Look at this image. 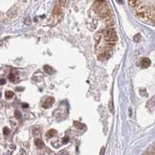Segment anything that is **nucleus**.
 Masks as SVG:
<instances>
[{"instance_id": "f257e3e1", "label": "nucleus", "mask_w": 155, "mask_h": 155, "mask_svg": "<svg viewBox=\"0 0 155 155\" xmlns=\"http://www.w3.org/2000/svg\"><path fill=\"white\" fill-rule=\"evenodd\" d=\"M129 4L138 18L155 24V0H129Z\"/></svg>"}, {"instance_id": "4468645a", "label": "nucleus", "mask_w": 155, "mask_h": 155, "mask_svg": "<svg viewBox=\"0 0 155 155\" xmlns=\"http://www.w3.org/2000/svg\"><path fill=\"white\" fill-rule=\"evenodd\" d=\"M75 126L78 129H84L85 128V125H84V124L78 123V122H75Z\"/></svg>"}, {"instance_id": "0eeeda50", "label": "nucleus", "mask_w": 155, "mask_h": 155, "mask_svg": "<svg viewBox=\"0 0 155 155\" xmlns=\"http://www.w3.org/2000/svg\"><path fill=\"white\" fill-rule=\"evenodd\" d=\"M44 70L46 73L48 74V75H52L53 72H54V69L49 65H45L44 67Z\"/></svg>"}, {"instance_id": "dca6fc26", "label": "nucleus", "mask_w": 155, "mask_h": 155, "mask_svg": "<svg viewBox=\"0 0 155 155\" xmlns=\"http://www.w3.org/2000/svg\"><path fill=\"white\" fill-rule=\"evenodd\" d=\"M15 115H16V116L17 118H21V114H20V113L19 111H16V113H15Z\"/></svg>"}, {"instance_id": "9b49d317", "label": "nucleus", "mask_w": 155, "mask_h": 155, "mask_svg": "<svg viewBox=\"0 0 155 155\" xmlns=\"http://www.w3.org/2000/svg\"><path fill=\"white\" fill-rule=\"evenodd\" d=\"M106 23L107 26H113L114 25V20H113V18H112V17H110V18H108L106 20Z\"/></svg>"}, {"instance_id": "f03ea898", "label": "nucleus", "mask_w": 155, "mask_h": 155, "mask_svg": "<svg viewBox=\"0 0 155 155\" xmlns=\"http://www.w3.org/2000/svg\"><path fill=\"white\" fill-rule=\"evenodd\" d=\"M95 9L96 11L98 12V15L102 18H106L110 17V9L109 8L108 5L104 2H95Z\"/></svg>"}, {"instance_id": "1a4fd4ad", "label": "nucleus", "mask_w": 155, "mask_h": 155, "mask_svg": "<svg viewBox=\"0 0 155 155\" xmlns=\"http://www.w3.org/2000/svg\"><path fill=\"white\" fill-rule=\"evenodd\" d=\"M56 133H57V132H56L55 129H50L47 133V134H46V136H47V137H48V138H50V137L54 136Z\"/></svg>"}, {"instance_id": "a211bd4d", "label": "nucleus", "mask_w": 155, "mask_h": 155, "mask_svg": "<svg viewBox=\"0 0 155 155\" xmlns=\"http://www.w3.org/2000/svg\"><path fill=\"white\" fill-rule=\"evenodd\" d=\"M68 140H69V138H68V136H66V137H64V139H63V143H64V144H65V143H68Z\"/></svg>"}, {"instance_id": "7ed1b4c3", "label": "nucleus", "mask_w": 155, "mask_h": 155, "mask_svg": "<svg viewBox=\"0 0 155 155\" xmlns=\"http://www.w3.org/2000/svg\"><path fill=\"white\" fill-rule=\"evenodd\" d=\"M104 35H105V37H106L105 40L106 42L115 43L116 40H117V37H116V31L114 29L110 28V29H108L107 30H106Z\"/></svg>"}, {"instance_id": "423d86ee", "label": "nucleus", "mask_w": 155, "mask_h": 155, "mask_svg": "<svg viewBox=\"0 0 155 155\" xmlns=\"http://www.w3.org/2000/svg\"><path fill=\"white\" fill-rule=\"evenodd\" d=\"M110 57V54L107 53V52H105V51L102 52L101 54H99L98 55V58L100 60H107Z\"/></svg>"}, {"instance_id": "9d476101", "label": "nucleus", "mask_w": 155, "mask_h": 155, "mask_svg": "<svg viewBox=\"0 0 155 155\" xmlns=\"http://www.w3.org/2000/svg\"><path fill=\"white\" fill-rule=\"evenodd\" d=\"M61 12V9H60V7L59 6H56L54 9V13L56 16H59Z\"/></svg>"}, {"instance_id": "6ab92c4d", "label": "nucleus", "mask_w": 155, "mask_h": 155, "mask_svg": "<svg viewBox=\"0 0 155 155\" xmlns=\"http://www.w3.org/2000/svg\"><path fill=\"white\" fill-rule=\"evenodd\" d=\"M109 108L110 109V111H111V112H113V102H112V101L110 102V105L109 104Z\"/></svg>"}, {"instance_id": "f3484780", "label": "nucleus", "mask_w": 155, "mask_h": 155, "mask_svg": "<svg viewBox=\"0 0 155 155\" xmlns=\"http://www.w3.org/2000/svg\"><path fill=\"white\" fill-rule=\"evenodd\" d=\"M5 84H6V80H5L4 78H2V79H0V85H5Z\"/></svg>"}, {"instance_id": "4be33fe9", "label": "nucleus", "mask_w": 155, "mask_h": 155, "mask_svg": "<svg viewBox=\"0 0 155 155\" xmlns=\"http://www.w3.org/2000/svg\"><path fill=\"white\" fill-rule=\"evenodd\" d=\"M96 2H106L105 0H96Z\"/></svg>"}, {"instance_id": "ddd939ff", "label": "nucleus", "mask_w": 155, "mask_h": 155, "mask_svg": "<svg viewBox=\"0 0 155 155\" xmlns=\"http://www.w3.org/2000/svg\"><path fill=\"white\" fill-rule=\"evenodd\" d=\"M8 78H9V80L10 81V82H14L15 80H16V76H15L13 74H9V76H8Z\"/></svg>"}, {"instance_id": "20e7f679", "label": "nucleus", "mask_w": 155, "mask_h": 155, "mask_svg": "<svg viewBox=\"0 0 155 155\" xmlns=\"http://www.w3.org/2000/svg\"><path fill=\"white\" fill-rule=\"evenodd\" d=\"M151 65V60L147 57H144L140 60V66L143 68H147Z\"/></svg>"}, {"instance_id": "39448f33", "label": "nucleus", "mask_w": 155, "mask_h": 155, "mask_svg": "<svg viewBox=\"0 0 155 155\" xmlns=\"http://www.w3.org/2000/svg\"><path fill=\"white\" fill-rule=\"evenodd\" d=\"M54 102V99L53 98H51V97L47 98V99L44 101V102L43 103V107H44V108H49V107H50V106L53 105Z\"/></svg>"}, {"instance_id": "f8f14e48", "label": "nucleus", "mask_w": 155, "mask_h": 155, "mask_svg": "<svg viewBox=\"0 0 155 155\" xmlns=\"http://www.w3.org/2000/svg\"><path fill=\"white\" fill-rule=\"evenodd\" d=\"M13 95H14V93L12 92V91H7L6 92V98H12L13 97Z\"/></svg>"}, {"instance_id": "2eb2a0df", "label": "nucleus", "mask_w": 155, "mask_h": 155, "mask_svg": "<svg viewBox=\"0 0 155 155\" xmlns=\"http://www.w3.org/2000/svg\"><path fill=\"white\" fill-rule=\"evenodd\" d=\"M9 133V129L7 128V127H5L4 129H3V134L4 135H8V134Z\"/></svg>"}, {"instance_id": "412c9836", "label": "nucleus", "mask_w": 155, "mask_h": 155, "mask_svg": "<svg viewBox=\"0 0 155 155\" xmlns=\"http://www.w3.org/2000/svg\"><path fill=\"white\" fill-rule=\"evenodd\" d=\"M104 151H105V148L102 147V148L101 149V153H100V155H104Z\"/></svg>"}, {"instance_id": "aec40b11", "label": "nucleus", "mask_w": 155, "mask_h": 155, "mask_svg": "<svg viewBox=\"0 0 155 155\" xmlns=\"http://www.w3.org/2000/svg\"><path fill=\"white\" fill-rule=\"evenodd\" d=\"M22 106H23V108H28V107H29V105H28L27 103H23Z\"/></svg>"}, {"instance_id": "6e6552de", "label": "nucleus", "mask_w": 155, "mask_h": 155, "mask_svg": "<svg viewBox=\"0 0 155 155\" xmlns=\"http://www.w3.org/2000/svg\"><path fill=\"white\" fill-rule=\"evenodd\" d=\"M34 144H35V145L38 147V148H42L43 146H44V143H43V141L40 139H38V138L34 140Z\"/></svg>"}]
</instances>
